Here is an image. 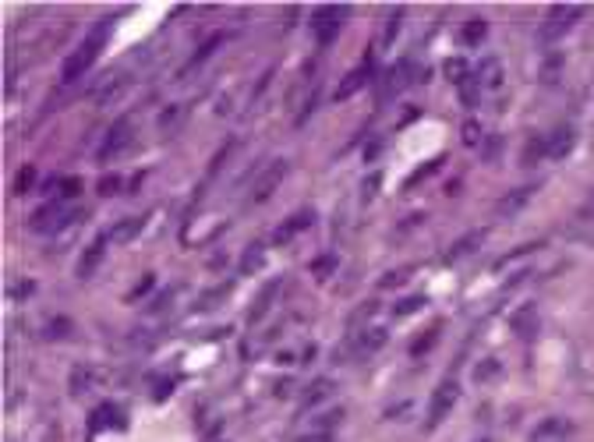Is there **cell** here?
I'll return each instance as SVG.
<instances>
[{
    "label": "cell",
    "mask_w": 594,
    "mask_h": 442,
    "mask_svg": "<svg viewBox=\"0 0 594 442\" xmlns=\"http://www.w3.org/2000/svg\"><path fill=\"white\" fill-rule=\"evenodd\" d=\"M107 39H110V22H103V25H92L89 29V36L78 43V50L64 61V82H75V78H82L92 64H96V57H99V50L107 47Z\"/></svg>",
    "instance_id": "6da1fadb"
},
{
    "label": "cell",
    "mask_w": 594,
    "mask_h": 442,
    "mask_svg": "<svg viewBox=\"0 0 594 442\" xmlns=\"http://www.w3.org/2000/svg\"><path fill=\"white\" fill-rule=\"evenodd\" d=\"M78 219H82V209H71L68 202H47L43 209H36V216L29 219V227H32V234L54 238V234H61L64 227L78 223Z\"/></svg>",
    "instance_id": "7a4b0ae2"
},
{
    "label": "cell",
    "mask_w": 594,
    "mask_h": 442,
    "mask_svg": "<svg viewBox=\"0 0 594 442\" xmlns=\"http://www.w3.org/2000/svg\"><path fill=\"white\" fill-rule=\"evenodd\" d=\"M131 142H135V121H131V117H117V121L107 128V135H103V142H99V149H96V159H99V163H110V159H117L121 152H128Z\"/></svg>",
    "instance_id": "3957f363"
},
{
    "label": "cell",
    "mask_w": 594,
    "mask_h": 442,
    "mask_svg": "<svg viewBox=\"0 0 594 442\" xmlns=\"http://www.w3.org/2000/svg\"><path fill=\"white\" fill-rule=\"evenodd\" d=\"M580 15H583V8H576V4H555V8H548V18H545V25H541V43H552V39H559L569 25H576L580 22Z\"/></svg>",
    "instance_id": "277c9868"
},
{
    "label": "cell",
    "mask_w": 594,
    "mask_h": 442,
    "mask_svg": "<svg viewBox=\"0 0 594 442\" xmlns=\"http://www.w3.org/2000/svg\"><path fill=\"white\" fill-rule=\"evenodd\" d=\"M315 223V209H297L293 216H286L283 223L272 231V238H269V245H276V248H283V245H290L297 234H305L308 227Z\"/></svg>",
    "instance_id": "5b68a950"
},
{
    "label": "cell",
    "mask_w": 594,
    "mask_h": 442,
    "mask_svg": "<svg viewBox=\"0 0 594 442\" xmlns=\"http://www.w3.org/2000/svg\"><path fill=\"white\" fill-rule=\"evenodd\" d=\"M283 177H286V159H272L251 188V205H262L265 198H272V191L283 184Z\"/></svg>",
    "instance_id": "8992f818"
},
{
    "label": "cell",
    "mask_w": 594,
    "mask_h": 442,
    "mask_svg": "<svg viewBox=\"0 0 594 442\" xmlns=\"http://www.w3.org/2000/svg\"><path fill=\"white\" fill-rule=\"evenodd\" d=\"M131 85V75H124L121 68H114L96 89H92V99L99 103V106H110V103H117L121 96H124V89Z\"/></svg>",
    "instance_id": "52a82bcc"
},
{
    "label": "cell",
    "mask_w": 594,
    "mask_h": 442,
    "mask_svg": "<svg viewBox=\"0 0 594 442\" xmlns=\"http://www.w3.org/2000/svg\"><path fill=\"white\" fill-rule=\"evenodd\" d=\"M460 400V386L453 382V379H446V382H439V389L432 393V410H428V424L435 428L449 410H453V403Z\"/></svg>",
    "instance_id": "ba28073f"
},
{
    "label": "cell",
    "mask_w": 594,
    "mask_h": 442,
    "mask_svg": "<svg viewBox=\"0 0 594 442\" xmlns=\"http://www.w3.org/2000/svg\"><path fill=\"white\" fill-rule=\"evenodd\" d=\"M107 379V372L103 368H92V364H78V368H71V379H68V389H71V396H89L99 382Z\"/></svg>",
    "instance_id": "9c48e42d"
},
{
    "label": "cell",
    "mask_w": 594,
    "mask_h": 442,
    "mask_svg": "<svg viewBox=\"0 0 594 442\" xmlns=\"http://www.w3.org/2000/svg\"><path fill=\"white\" fill-rule=\"evenodd\" d=\"M573 145H576V131H573L569 124H559V128H552V135L545 138V156H548V159H566V156L573 152Z\"/></svg>",
    "instance_id": "30bf717a"
},
{
    "label": "cell",
    "mask_w": 594,
    "mask_h": 442,
    "mask_svg": "<svg viewBox=\"0 0 594 442\" xmlns=\"http://www.w3.org/2000/svg\"><path fill=\"white\" fill-rule=\"evenodd\" d=\"M411 78H414V64H411V57H404V61H396L389 71H386V89H382V96L386 99H393V96H400L407 85H411Z\"/></svg>",
    "instance_id": "8fae6325"
},
{
    "label": "cell",
    "mask_w": 594,
    "mask_h": 442,
    "mask_svg": "<svg viewBox=\"0 0 594 442\" xmlns=\"http://www.w3.org/2000/svg\"><path fill=\"white\" fill-rule=\"evenodd\" d=\"M538 191V184H527V188H516V191H509V195H502L499 202H495V216H502V219H509V216H516V212H523V205L531 202V195Z\"/></svg>",
    "instance_id": "7c38bea8"
},
{
    "label": "cell",
    "mask_w": 594,
    "mask_h": 442,
    "mask_svg": "<svg viewBox=\"0 0 594 442\" xmlns=\"http://www.w3.org/2000/svg\"><path fill=\"white\" fill-rule=\"evenodd\" d=\"M538 329H541V315H538V305H523L516 315H513V333L520 336V340H534L538 336Z\"/></svg>",
    "instance_id": "4fadbf2b"
},
{
    "label": "cell",
    "mask_w": 594,
    "mask_h": 442,
    "mask_svg": "<svg viewBox=\"0 0 594 442\" xmlns=\"http://www.w3.org/2000/svg\"><path fill=\"white\" fill-rule=\"evenodd\" d=\"M386 340H389V329H386V326H365V329L358 333L354 347H358V354L365 357V354H375L379 347H386Z\"/></svg>",
    "instance_id": "5bb4252c"
},
{
    "label": "cell",
    "mask_w": 594,
    "mask_h": 442,
    "mask_svg": "<svg viewBox=\"0 0 594 442\" xmlns=\"http://www.w3.org/2000/svg\"><path fill=\"white\" fill-rule=\"evenodd\" d=\"M368 75H372L368 68H354V71H347V75H344V82L337 85L333 99H337V103H344V99H351L354 92H361V89H365V82H368Z\"/></svg>",
    "instance_id": "9a60e30c"
},
{
    "label": "cell",
    "mask_w": 594,
    "mask_h": 442,
    "mask_svg": "<svg viewBox=\"0 0 594 442\" xmlns=\"http://www.w3.org/2000/svg\"><path fill=\"white\" fill-rule=\"evenodd\" d=\"M333 393H337V382H329V379H315V382L301 393V407H305V410H312V407L326 403Z\"/></svg>",
    "instance_id": "2e32d148"
},
{
    "label": "cell",
    "mask_w": 594,
    "mask_h": 442,
    "mask_svg": "<svg viewBox=\"0 0 594 442\" xmlns=\"http://www.w3.org/2000/svg\"><path fill=\"white\" fill-rule=\"evenodd\" d=\"M485 238H488V231H471L467 238H460V241H456V245L449 248V255H446V259H449V262H460V259L474 255V252H478V248L485 245Z\"/></svg>",
    "instance_id": "e0dca14e"
},
{
    "label": "cell",
    "mask_w": 594,
    "mask_h": 442,
    "mask_svg": "<svg viewBox=\"0 0 594 442\" xmlns=\"http://www.w3.org/2000/svg\"><path fill=\"white\" fill-rule=\"evenodd\" d=\"M262 266H265V245H262V241H255V245H248V248L241 252V262H237V269H241L244 276H255Z\"/></svg>",
    "instance_id": "ac0fdd59"
},
{
    "label": "cell",
    "mask_w": 594,
    "mask_h": 442,
    "mask_svg": "<svg viewBox=\"0 0 594 442\" xmlns=\"http://www.w3.org/2000/svg\"><path fill=\"white\" fill-rule=\"evenodd\" d=\"M78 191H82V180H78V177H54V180H47V195H50L54 202L75 198Z\"/></svg>",
    "instance_id": "d6986e66"
},
{
    "label": "cell",
    "mask_w": 594,
    "mask_h": 442,
    "mask_svg": "<svg viewBox=\"0 0 594 442\" xmlns=\"http://www.w3.org/2000/svg\"><path fill=\"white\" fill-rule=\"evenodd\" d=\"M566 438V421L562 417H548L538 424V431L531 435V442H562Z\"/></svg>",
    "instance_id": "ffe728a7"
},
{
    "label": "cell",
    "mask_w": 594,
    "mask_h": 442,
    "mask_svg": "<svg viewBox=\"0 0 594 442\" xmlns=\"http://www.w3.org/2000/svg\"><path fill=\"white\" fill-rule=\"evenodd\" d=\"M107 241H110V238H99V241H96L85 255H82V262H78V276H82V280H85V276H92V273H96V266L103 262V255H107Z\"/></svg>",
    "instance_id": "44dd1931"
},
{
    "label": "cell",
    "mask_w": 594,
    "mask_h": 442,
    "mask_svg": "<svg viewBox=\"0 0 594 442\" xmlns=\"http://www.w3.org/2000/svg\"><path fill=\"white\" fill-rule=\"evenodd\" d=\"M142 227H145V216H135V219H121V223L110 231V241H121V245H128V241H135L138 234H142Z\"/></svg>",
    "instance_id": "7402d4cb"
},
{
    "label": "cell",
    "mask_w": 594,
    "mask_h": 442,
    "mask_svg": "<svg viewBox=\"0 0 594 442\" xmlns=\"http://www.w3.org/2000/svg\"><path fill=\"white\" fill-rule=\"evenodd\" d=\"M439 340H442V326L435 322L432 329H425V333L411 343V357H425V354H432V347H435Z\"/></svg>",
    "instance_id": "603a6c76"
},
{
    "label": "cell",
    "mask_w": 594,
    "mask_h": 442,
    "mask_svg": "<svg viewBox=\"0 0 594 442\" xmlns=\"http://www.w3.org/2000/svg\"><path fill=\"white\" fill-rule=\"evenodd\" d=\"M89 424H92V431H96V428H110V424H114V428H121V424H124V417H121V410H117L114 403H103V407H96V414H92V421H89Z\"/></svg>",
    "instance_id": "cb8c5ba5"
},
{
    "label": "cell",
    "mask_w": 594,
    "mask_h": 442,
    "mask_svg": "<svg viewBox=\"0 0 594 442\" xmlns=\"http://www.w3.org/2000/svg\"><path fill=\"white\" fill-rule=\"evenodd\" d=\"M488 39V25L481 22V18H474V22H467L463 29H460V43L463 47H481Z\"/></svg>",
    "instance_id": "d4e9b609"
},
{
    "label": "cell",
    "mask_w": 594,
    "mask_h": 442,
    "mask_svg": "<svg viewBox=\"0 0 594 442\" xmlns=\"http://www.w3.org/2000/svg\"><path fill=\"white\" fill-rule=\"evenodd\" d=\"M478 82H481L485 89H499V85H502V64H499L495 57H488V61L478 68Z\"/></svg>",
    "instance_id": "484cf974"
},
{
    "label": "cell",
    "mask_w": 594,
    "mask_h": 442,
    "mask_svg": "<svg viewBox=\"0 0 594 442\" xmlns=\"http://www.w3.org/2000/svg\"><path fill=\"white\" fill-rule=\"evenodd\" d=\"M411 276H414V266H400V269H393V273H386V276H379V290H396V287H404V283H411Z\"/></svg>",
    "instance_id": "4316f807"
},
{
    "label": "cell",
    "mask_w": 594,
    "mask_h": 442,
    "mask_svg": "<svg viewBox=\"0 0 594 442\" xmlns=\"http://www.w3.org/2000/svg\"><path fill=\"white\" fill-rule=\"evenodd\" d=\"M425 305H428L425 294H411V297H400V301L393 305V315H400V319H404V315H418Z\"/></svg>",
    "instance_id": "83f0119b"
},
{
    "label": "cell",
    "mask_w": 594,
    "mask_h": 442,
    "mask_svg": "<svg viewBox=\"0 0 594 442\" xmlns=\"http://www.w3.org/2000/svg\"><path fill=\"white\" fill-rule=\"evenodd\" d=\"M442 71H446V78H449V82H460V85L471 78V68H467V61H463V57H449V61L442 64Z\"/></svg>",
    "instance_id": "f1b7e54d"
},
{
    "label": "cell",
    "mask_w": 594,
    "mask_h": 442,
    "mask_svg": "<svg viewBox=\"0 0 594 442\" xmlns=\"http://www.w3.org/2000/svg\"><path fill=\"white\" fill-rule=\"evenodd\" d=\"M337 262H340V259H337L333 252H329V255H319V259L312 262V276H315V280H329V276L337 273Z\"/></svg>",
    "instance_id": "f546056e"
},
{
    "label": "cell",
    "mask_w": 594,
    "mask_h": 442,
    "mask_svg": "<svg viewBox=\"0 0 594 442\" xmlns=\"http://www.w3.org/2000/svg\"><path fill=\"white\" fill-rule=\"evenodd\" d=\"M71 329H75V322L71 319H54L50 326H43V340H64V336H71Z\"/></svg>",
    "instance_id": "4dcf8cb0"
},
{
    "label": "cell",
    "mask_w": 594,
    "mask_h": 442,
    "mask_svg": "<svg viewBox=\"0 0 594 442\" xmlns=\"http://www.w3.org/2000/svg\"><path fill=\"white\" fill-rule=\"evenodd\" d=\"M340 29H344V22H315V39L322 47H329V43H337Z\"/></svg>",
    "instance_id": "1f68e13d"
},
{
    "label": "cell",
    "mask_w": 594,
    "mask_h": 442,
    "mask_svg": "<svg viewBox=\"0 0 594 442\" xmlns=\"http://www.w3.org/2000/svg\"><path fill=\"white\" fill-rule=\"evenodd\" d=\"M347 15H351L347 4H326V8L315 11V22H344Z\"/></svg>",
    "instance_id": "d6a6232c"
},
{
    "label": "cell",
    "mask_w": 594,
    "mask_h": 442,
    "mask_svg": "<svg viewBox=\"0 0 594 442\" xmlns=\"http://www.w3.org/2000/svg\"><path fill=\"white\" fill-rule=\"evenodd\" d=\"M442 163H446V156H435L432 163H425V166H418V170H414V173L407 177V188H418V184H421L425 177H432V173H435V170H439Z\"/></svg>",
    "instance_id": "836d02e7"
},
{
    "label": "cell",
    "mask_w": 594,
    "mask_h": 442,
    "mask_svg": "<svg viewBox=\"0 0 594 442\" xmlns=\"http://www.w3.org/2000/svg\"><path fill=\"white\" fill-rule=\"evenodd\" d=\"M478 92H481V82H478V75H471V78L460 85V103H463V106H478Z\"/></svg>",
    "instance_id": "e575fe53"
},
{
    "label": "cell",
    "mask_w": 594,
    "mask_h": 442,
    "mask_svg": "<svg viewBox=\"0 0 594 442\" xmlns=\"http://www.w3.org/2000/svg\"><path fill=\"white\" fill-rule=\"evenodd\" d=\"M223 39H226L223 32H219V36H212V39H205V47H202V50H198V54L191 57V68H198V64H205V61H209V57H212V54L219 50V43H223Z\"/></svg>",
    "instance_id": "d590c367"
},
{
    "label": "cell",
    "mask_w": 594,
    "mask_h": 442,
    "mask_svg": "<svg viewBox=\"0 0 594 442\" xmlns=\"http://www.w3.org/2000/svg\"><path fill=\"white\" fill-rule=\"evenodd\" d=\"M121 188H124V180H121L117 173H107V177H99V184H96L99 198H114V195H117Z\"/></svg>",
    "instance_id": "8d00e7d4"
},
{
    "label": "cell",
    "mask_w": 594,
    "mask_h": 442,
    "mask_svg": "<svg viewBox=\"0 0 594 442\" xmlns=\"http://www.w3.org/2000/svg\"><path fill=\"white\" fill-rule=\"evenodd\" d=\"M276 290H279V283H269V287H265V290L258 294V305L251 308V322H258V319L265 315V308L272 305V294H276Z\"/></svg>",
    "instance_id": "74e56055"
},
{
    "label": "cell",
    "mask_w": 594,
    "mask_h": 442,
    "mask_svg": "<svg viewBox=\"0 0 594 442\" xmlns=\"http://www.w3.org/2000/svg\"><path fill=\"white\" fill-rule=\"evenodd\" d=\"M230 294V283H223V287H216V290H209L202 301H198V312H209V308H216V305H223V297Z\"/></svg>",
    "instance_id": "f35d334b"
},
{
    "label": "cell",
    "mask_w": 594,
    "mask_h": 442,
    "mask_svg": "<svg viewBox=\"0 0 594 442\" xmlns=\"http://www.w3.org/2000/svg\"><path fill=\"white\" fill-rule=\"evenodd\" d=\"M502 372V364L495 361V357H488V361H481L478 368H474V382H488V379H495Z\"/></svg>",
    "instance_id": "ab89813d"
},
{
    "label": "cell",
    "mask_w": 594,
    "mask_h": 442,
    "mask_svg": "<svg viewBox=\"0 0 594 442\" xmlns=\"http://www.w3.org/2000/svg\"><path fill=\"white\" fill-rule=\"evenodd\" d=\"M460 138H463V145H478V142H481V124H478V121H467V124L460 128Z\"/></svg>",
    "instance_id": "60d3db41"
},
{
    "label": "cell",
    "mask_w": 594,
    "mask_h": 442,
    "mask_svg": "<svg viewBox=\"0 0 594 442\" xmlns=\"http://www.w3.org/2000/svg\"><path fill=\"white\" fill-rule=\"evenodd\" d=\"M170 393H174V382H170L166 375H159V379L152 382V400H156V403H163Z\"/></svg>",
    "instance_id": "b9f144b4"
},
{
    "label": "cell",
    "mask_w": 594,
    "mask_h": 442,
    "mask_svg": "<svg viewBox=\"0 0 594 442\" xmlns=\"http://www.w3.org/2000/svg\"><path fill=\"white\" fill-rule=\"evenodd\" d=\"M29 294H36V283H32V280H22V283H15V287L8 290V297H11V301H25Z\"/></svg>",
    "instance_id": "7bdbcfd3"
},
{
    "label": "cell",
    "mask_w": 594,
    "mask_h": 442,
    "mask_svg": "<svg viewBox=\"0 0 594 442\" xmlns=\"http://www.w3.org/2000/svg\"><path fill=\"white\" fill-rule=\"evenodd\" d=\"M379 184H382V173H368V177H365V188H361V198L372 202L375 191H379Z\"/></svg>",
    "instance_id": "ee69618b"
},
{
    "label": "cell",
    "mask_w": 594,
    "mask_h": 442,
    "mask_svg": "<svg viewBox=\"0 0 594 442\" xmlns=\"http://www.w3.org/2000/svg\"><path fill=\"white\" fill-rule=\"evenodd\" d=\"M559 68H562V57H548L545 68H541V71H545L541 82H555V78H559Z\"/></svg>",
    "instance_id": "f6af8a7d"
},
{
    "label": "cell",
    "mask_w": 594,
    "mask_h": 442,
    "mask_svg": "<svg viewBox=\"0 0 594 442\" xmlns=\"http://www.w3.org/2000/svg\"><path fill=\"white\" fill-rule=\"evenodd\" d=\"M32 180H36V170H32V166H22V173H18V184H15V191H18V195H25V191L32 188Z\"/></svg>",
    "instance_id": "bcb514c9"
},
{
    "label": "cell",
    "mask_w": 594,
    "mask_h": 442,
    "mask_svg": "<svg viewBox=\"0 0 594 442\" xmlns=\"http://www.w3.org/2000/svg\"><path fill=\"white\" fill-rule=\"evenodd\" d=\"M152 287H156V276H145V280H142V283H138V287L131 290V297H128V301H142V297H145V294H149Z\"/></svg>",
    "instance_id": "7dc6e473"
},
{
    "label": "cell",
    "mask_w": 594,
    "mask_h": 442,
    "mask_svg": "<svg viewBox=\"0 0 594 442\" xmlns=\"http://www.w3.org/2000/svg\"><path fill=\"white\" fill-rule=\"evenodd\" d=\"M297 442H333V435L326 431V435H305V438H297Z\"/></svg>",
    "instance_id": "c3c4849f"
},
{
    "label": "cell",
    "mask_w": 594,
    "mask_h": 442,
    "mask_svg": "<svg viewBox=\"0 0 594 442\" xmlns=\"http://www.w3.org/2000/svg\"><path fill=\"white\" fill-rule=\"evenodd\" d=\"M375 156H379V142H372V145H368V152H365V159H368V163H372V159H375Z\"/></svg>",
    "instance_id": "681fc988"
},
{
    "label": "cell",
    "mask_w": 594,
    "mask_h": 442,
    "mask_svg": "<svg viewBox=\"0 0 594 442\" xmlns=\"http://www.w3.org/2000/svg\"><path fill=\"white\" fill-rule=\"evenodd\" d=\"M587 216L594 219V191H590V198H587Z\"/></svg>",
    "instance_id": "f907efd6"
}]
</instances>
